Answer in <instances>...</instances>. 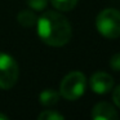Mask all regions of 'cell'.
<instances>
[{
	"label": "cell",
	"instance_id": "6da1fadb",
	"mask_svg": "<svg viewBox=\"0 0 120 120\" xmlns=\"http://www.w3.org/2000/svg\"><path fill=\"white\" fill-rule=\"evenodd\" d=\"M39 38L50 47L67 44L72 35V29L66 17L57 12H45L36 22Z\"/></svg>",
	"mask_w": 120,
	"mask_h": 120
},
{
	"label": "cell",
	"instance_id": "7a4b0ae2",
	"mask_svg": "<svg viewBox=\"0 0 120 120\" xmlns=\"http://www.w3.org/2000/svg\"><path fill=\"white\" fill-rule=\"evenodd\" d=\"M96 27L106 39H117L120 36V12L112 8L102 11L97 16Z\"/></svg>",
	"mask_w": 120,
	"mask_h": 120
},
{
	"label": "cell",
	"instance_id": "3957f363",
	"mask_svg": "<svg viewBox=\"0 0 120 120\" xmlns=\"http://www.w3.org/2000/svg\"><path fill=\"white\" fill-rule=\"evenodd\" d=\"M86 88V79L84 74L72 71L67 74L61 81L60 94L68 101H76L84 94Z\"/></svg>",
	"mask_w": 120,
	"mask_h": 120
},
{
	"label": "cell",
	"instance_id": "277c9868",
	"mask_svg": "<svg viewBox=\"0 0 120 120\" xmlns=\"http://www.w3.org/2000/svg\"><path fill=\"white\" fill-rule=\"evenodd\" d=\"M19 68L16 60L7 53H0V89H11L18 80Z\"/></svg>",
	"mask_w": 120,
	"mask_h": 120
},
{
	"label": "cell",
	"instance_id": "5b68a950",
	"mask_svg": "<svg viewBox=\"0 0 120 120\" xmlns=\"http://www.w3.org/2000/svg\"><path fill=\"white\" fill-rule=\"evenodd\" d=\"M90 89L97 94H106L114 88V79L106 72H96L89 79Z\"/></svg>",
	"mask_w": 120,
	"mask_h": 120
},
{
	"label": "cell",
	"instance_id": "8992f818",
	"mask_svg": "<svg viewBox=\"0 0 120 120\" xmlns=\"http://www.w3.org/2000/svg\"><path fill=\"white\" fill-rule=\"evenodd\" d=\"M92 117L94 120H116L119 114L109 102H99L92 110Z\"/></svg>",
	"mask_w": 120,
	"mask_h": 120
},
{
	"label": "cell",
	"instance_id": "52a82bcc",
	"mask_svg": "<svg viewBox=\"0 0 120 120\" xmlns=\"http://www.w3.org/2000/svg\"><path fill=\"white\" fill-rule=\"evenodd\" d=\"M60 96L61 94L58 92H56L54 89H45V90H43L40 93L39 99H40V103L43 106L50 107V106H54L60 101Z\"/></svg>",
	"mask_w": 120,
	"mask_h": 120
},
{
	"label": "cell",
	"instance_id": "ba28073f",
	"mask_svg": "<svg viewBox=\"0 0 120 120\" xmlns=\"http://www.w3.org/2000/svg\"><path fill=\"white\" fill-rule=\"evenodd\" d=\"M52 5L61 12L72 11L78 4V0H50Z\"/></svg>",
	"mask_w": 120,
	"mask_h": 120
},
{
	"label": "cell",
	"instance_id": "9c48e42d",
	"mask_svg": "<svg viewBox=\"0 0 120 120\" xmlns=\"http://www.w3.org/2000/svg\"><path fill=\"white\" fill-rule=\"evenodd\" d=\"M18 22L25 27H31L35 25L36 18H35V14L30 11H22L18 14Z\"/></svg>",
	"mask_w": 120,
	"mask_h": 120
},
{
	"label": "cell",
	"instance_id": "30bf717a",
	"mask_svg": "<svg viewBox=\"0 0 120 120\" xmlns=\"http://www.w3.org/2000/svg\"><path fill=\"white\" fill-rule=\"evenodd\" d=\"M39 120H63V115L53 110H47L39 115Z\"/></svg>",
	"mask_w": 120,
	"mask_h": 120
},
{
	"label": "cell",
	"instance_id": "8fae6325",
	"mask_svg": "<svg viewBox=\"0 0 120 120\" xmlns=\"http://www.w3.org/2000/svg\"><path fill=\"white\" fill-rule=\"evenodd\" d=\"M26 3L34 11H43L47 7L48 0H26Z\"/></svg>",
	"mask_w": 120,
	"mask_h": 120
},
{
	"label": "cell",
	"instance_id": "7c38bea8",
	"mask_svg": "<svg viewBox=\"0 0 120 120\" xmlns=\"http://www.w3.org/2000/svg\"><path fill=\"white\" fill-rule=\"evenodd\" d=\"M110 67L114 71H120V53H116L110 60Z\"/></svg>",
	"mask_w": 120,
	"mask_h": 120
},
{
	"label": "cell",
	"instance_id": "4fadbf2b",
	"mask_svg": "<svg viewBox=\"0 0 120 120\" xmlns=\"http://www.w3.org/2000/svg\"><path fill=\"white\" fill-rule=\"evenodd\" d=\"M112 99H114V103L120 109V84L112 92Z\"/></svg>",
	"mask_w": 120,
	"mask_h": 120
},
{
	"label": "cell",
	"instance_id": "5bb4252c",
	"mask_svg": "<svg viewBox=\"0 0 120 120\" xmlns=\"http://www.w3.org/2000/svg\"><path fill=\"white\" fill-rule=\"evenodd\" d=\"M0 119H1V120H8V116L4 115V114H0Z\"/></svg>",
	"mask_w": 120,
	"mask_h": 120
}]
</instances>
